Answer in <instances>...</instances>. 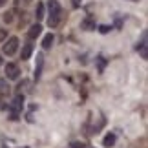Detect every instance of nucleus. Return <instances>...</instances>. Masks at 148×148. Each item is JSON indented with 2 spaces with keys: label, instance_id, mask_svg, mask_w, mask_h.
<instances>
[{
  "label": "nucleus",
  "instance_id": "obj_1",
  "mask_svg": "<svg viewBox=\"0 0 148 148\" xmlns=\"http://www.w3.org/2000/svg\"><path fill=\"white\" fill-rule=\"evenodd\" d=\"M48 9H49V20H48L49 27L59 26V22H60V15H62L60 4L57 2V0H49V2H48Z\"/></svg>",
  "mask_w": 148,
  "mask_h": 148
},
{
  "label": "nucleus",
  "instance_id": "obj_2",
  "mask_svg": "<svg viewBox=\"0 0 148 148\" xmlns=\"http://www.w3.org/2000/svg\"><path fill=\"white\" fill-rule=\"evenodd\" d=\"M16 49H18V38H16V37H9L8 40L4 42V46H2V53L4 55H13Z\"/></svg>",
  "mask_w": 148,
  "mask_h": 148
},
{
  "label": "nucleus",
  "instance_id": "obj_3",
  "mask_svg": "<svg viewBox=\"0 0 148 148\" xmlns=\"http://www.w3.org/2000/svg\"><path fill=\"white\" fill-rule=\"evenodd\" d=\"M22 106H24V97H22V95H16V97L11 101V104H9V108L13 110V117L11 119H16V113L22 110Z\"/></svg>",
  "mask_w": 148,
  "mask_h": 148
},
{
  "label": "nucleus",
  "instance_id": "obj_4",
  "mask_svg": "<svg viewBox=\"0 0 148 148\" xmlns=\"http://www.w3.org/2000/svg\"><path fill=\"white\" fill-rule=\"evenodd\" d=\"M18 73H20V70H18L16 64H13V62H8V64H5V77H8L9 81L18 79Z\"/></svg>",
  "mask_w": 148,
  "mask_h": 148
},
{
  "label": "nucleus",
  "instance_id": "obj_5",
  "mask_svg": "<svg viewBox=\"0 0 148 148\" xmlns=\"http://www.w3.org/2000/svg\"><path fill=\"white\" fill-rule=\"evenodd\" d=\"M42 66H44V57L42 55H37V66H35V81L40 79V73H42Z\"/></svg>",
  "mask_w": 148,
  "mask_h": 148
},
{
  "label": "nucleus",
  "instance_id": "obj_6",
  "mask_svg": "<svg viewBox=\"0 0 148 148\" xmlns=\"http://www.w3.org/2000/svg\"><path fill=\"white\" fill-rule=\"evenodd\" d=\"M31 53H33V44H24V48H22V51H20V59L27 60L31 57Z\"/></svg>",
  "mask_w": 148,
  "mask_h": 148
},
{
  "label": "nucleus",
  "instance_id": "obj_7",
  "mask_svg": "<svg viewBox=\"0 0 148 148\" xmlns=\"http://www.w3.org/2000/svg\"><path fill=\"white\" fill-rule=\"evenodd\" d=\"M40 31H42L40 24H35V26H31V27H29V31H27V35H29V38H37L38 35H40Z\"/></svg>",
  "mask_w": 148,
  "mask_h": 148
},
{
  "label": "nucleus",
  "instance_id": "obj_8",
  "mask_svg": "<svg viewBox=\"0 0 148 148\" xmlns=\"http://www.w3.org/2000/svg\"><path fill=\"white\" fill-rule=\"evenodd\" d=\"M53 40H55V37L51 35V33H48V35L44 37V40H42V46H44V49H49V48H51V44H53Z\"/></svg>",
  "mask_w": 148,
  "mask_h": 148
},
{
  "label": "nucleus",
  "instance_id": "obj_9",
  "mask_svg": "<svg viewBox=\"0 0 148 148\" xmlns=\"http://www.w3.org/2000/svg\"><path fill=\"white\" fill-rule=\"evenodd\" d=\"M102 145H104V146H108V148H110V146H113V145H115V135H113V134H108L106 137L102 139Z\"/></svg>",
  "mask_w": 148,
  "mask_h": 148
},
{
  "label": "nucleus",
  "instance_id": "obj_10",
  "mask_svg": "<svg viewBox=\"0 0 148 148\" xmlns=\"http://www.w3.org/2000/svg\"><path fill=\"white\" fill-rule=\"evenodd\" d=\"M141 57H143V59H148V51H146V37H143V42H141ZM137 48V49H139Z\"/></svg>",
  "mask_w": 148,
  "mask_h": 148
},
{
  "label": "nucleus",
  "instance_id": "obj_11",
  "mask_svg": "<svg viewBox=\"0 0 148 148\" xmlns=\"http://www.w3.org/2000/svg\"><path fill=\"white\" fill-rule=\"evenodd\" d=\"M35 16H37V20H42V18H44V4H38V5H37Z\"/></svg>",
  "mask_w": 148,
  "mask_h": 148
},
{
  "label": "nucleus",
  "instance_id": "obj_12",
  "mask_svg": "<svg viewBox=\"0 0 148 148\" xmlns=\"http://www.w3.org/2000/svg\"><path fill=\"white\" fill-rule=\"evenodd\" d=\"M9 90V86H8V82L4 81V79H0V93H5Z\"/></svg>",
  "mask_w": 148,
  "mask_h": 148
},
{
  "label": "nucleus",
  "instance_id": "obj_13",
  "mask_svg": "<svg viewBox=\"0 0 148 148\" xmlns=\"http://www.w3.org/2000/svg\"><path fill=\"white\" fill-rule=\"evenodd\" d=\"M82 27H86V29H95V24L92 20H84L82 22Z\"/></svg>",
  "mask_w": 148,
  "mask_h": 148
},
{
  "label": "nucleus",
  "instance_id": "obj_14",
  "mask_svg": "<svg viewBox=\"0 0 148 148\" xmlns=\"http://www.w3.org/2000/svg\"><path fill=\"white\" fill-rule=\"evenodd\" d=\"M11 15H13V13H5L4 15V20L5 22H11V20H13V16H11Z\"/></svg>",
  "mask_w": 148,
  "mask_h": 148
},
{
  "label": "nucleus",
  "instance_id": "obj_15",
  "mask_svg": "<svg viewBox=\"0 0 148 148\" xmlns=\"http://www.w3.org/2000/svg\"><path fill=\"white\" fill-rule=\"evenodd\" d=\"M71 148H84V143H71Z\"/></svg>",
  "mask_w": 148,
  "mask_h": 148
},
{
  "label": "nucleus",
  "instance_id": "obj_16",
  "mask_svg": "<svg viewBox=\"0 0 148 148\" xmlns=\"http://www.w3.org/2000/svg\"><path fill=\"white\" fill-rule=\"evenodd\" d=\"M99 68H101V71H102V68H104V60H102V57H99Z\"/></svg>",
  "mask_w": 148,
  "mask_h": 148
},
{
  "label": "nucleus",
  "instance_id": "obj_17",
  "mask_svg": "<svg viewBox=\"0 0 148 148\" xmlns=\"http://www.w3.org/2000/svg\"><path fill=\"white\" fill-rule=\"evenodd\" d=\"M71 4H73V8H79V5H81V0H71Z\"/></svg>",
  "mask_w": 148,
  "mask_h": 148
},
{
  "label": "nucleus",
  "instance_id": "obj_18",
  "mask_svg": "<svg viewBox=\"0 0 148 148\" xmlns=\"http://www.w3.org/2000/svg\"><path fill=\"white\" fill-rule=\"evenodd\" d=\"M108 29H110L108 26H101V33H108Z\"/></svg>",
  "mask_w": 148,
  "mask_h": 148
},
{
  "label": "nucleus",
  "instance_id": "obj_19",
  "mask_svg": "<svg viewBox=\"0 0 148 148\" xmlns=\"http://www.w3.org/2000/svg\"><path fill=\"white\" fill-rule=\"evenodd\" d=\"M4 38H5V31H0V42H2Z\"/></svg>",
  "mask_w": 148,
  "mask_h": 148
},
{
  "label": "nucleus",
  "instance_id": "obj_20",
  "mask_svg": "<svg viewBox=\"0 0 148 148\" xmlns=\"http://www.w3.org/2000/svg\"><path fill=\"white\" fill-rule=\"evenodd\" d=\"M4 2H5V0H0V8H2V5H4Z\"/></svg>",
  "mask_w": 148,
  "mask_h": 148
},
{
  "label": "nucleus",
  "instance_id": "obj_21",
  "mask_svg": "<svg viewBox=\"0 0 148 148\" xmlns=\"http://www.w3.org/2000/svg\"><path fill=\"white\" fill-rule=\"evenodd\" d=\"M0 64H2V59H0Z\"/></svg>",
  "mask_w": 148,
  "mask_h": 148
},
{
  "label": "nucleus",
  "instance_id": "obj_22",
  "mask_svg": "<svg viewBox=\"0 0 148 148\" xmlns=\"http://www.w3.org/2000/svg\"><path fill=\"white\" fill-rule=\"evenodd\" d=\"M24 2H29V0H24Z\"/></svg>",
  "mask_w": 148,
  "mask_h": 148
},
{
  "label": "nucleus",
  "instance_id": "obj_23",
  "mask_svg": "<svg viewBox=\"0 0 148 148\" xmlns=\"http://www.w3.org/2000/svg\"><path fill=\"white\" fill-rule=\"evenodd\" d=\"M4 148H5V146H4Z\"/></svg>",
  "mask_w": 148,
  "mask_h": 148
}]
</instances>
